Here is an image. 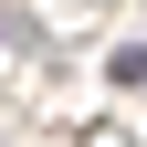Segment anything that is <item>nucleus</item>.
<instances>
[{"label":"nucleus","mask_w":147,"mask_h":147,"mask_svg":"<svg viewBox=\"0 0 147 147\" xmlns=\"http://www.w3.org/2000/svg\"><path fill=\"white\" fill-rule=\"evenodd\" d=\"M105 74H116V84H147V42H126V53H116Z\"/></svg>","instance_id":"1"}]
</instances>
